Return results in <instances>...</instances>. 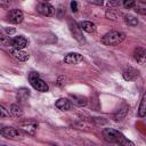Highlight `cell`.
Returning a JSON list of instances; mask_svg holds the SVG:
<instances>
[{
	"label": "cell",
	"mask_w": 146,
	"mask_h": 146,
	"mask_svg": "<svg viewBox=\"0 0 146 146\" xmlns=\"http://www.w3.org/2000/svg\"><path fill=\"white\" fill-rule=\"evenodd\" d=\"M135 11L138 14H141V15H146V2H143V1L136 2Z\"/></svg>",
	"instance_id": "obj_20"
},
{
	"label": "cell",
	"mask_w": 146,
	"mask_h": 146,
	"mask_svg": "<svg viewBox=\"0 0 146 146\" xmlns=\"http://www.w3.org/2000/svg\"><path fill=\"white\" fill-rule=\"evenodd\" d=\"M123 6H124V8H127V9L135 8V6H136V1H132V0H125V1L123 2Z\"/></svg>",
	"instance_id": "obj_25"
},
{
	"label": "cell",
	"mask_w": 146,
	"mask_h": 146,
	"mask_svg": "<svg viewBox=\"0 0 146 146\" xmlns=\"http://www.w3.org/2000/svg\"><path fill=\"white\" fill-rule=\"evenodd\" d=\"M0 116H1V117H7V116H9V113L6 111V108H5L3 106H0Z\"/></svg>",
	"instance_id": "obj_26"
},
{
	"label": "cell",
	"mask_w": 146,
	"mask_h": 146,
	"mask_svg": "<svg viewBox=\"0 0 146 146\" xmlns=\"http://www.w3.org/2000/svg\"><path fill=\"white\" fill-rule=\"evenodd\" d=\"M1 135L7 138H18L22 136V132L18 129H15L13 127H5L1 129Z\"/></svg>",
	"instance_id": "obj_9"
},
{
	"label": "cell",
	"mask_w": 146,
	"mask_h": 146,
	"mask_svg": "<svg viewBox=\"0 0 146 146\" xmlns=\"http://www.w3.org/2000/svg\"><path fill=\"white\" fill-rule=\"evenodd\" d=\"M122 136V133L117 130H114L112 128H106L103 130V137L106 141L112 143V144H116L120 139V137Z\"/></svg>",
	"instance_id": "obj_4"
},
{
	"label": "cell",
	"mask_w": 146,
	"mask_h": 146,
	"mask_svg": "<svg viewBox=\"0 0 146 146\" xmlns=\"http://www.w3.org/2000/svg\"><path fill=\"white\" fill-rule=\"evenodd\" d=\"M21 129L29 135H34L38 129V122H35L34 120L25 121V122L21 123Z\"/></svg>",
	"instance_id": "obj_7"
},
{
	"label": "cell",
	"mask_w": 146,
	"mask_h": 146,
	"mask_svg": "<svg viewBox=\"0 0 146 146\" xmlns=\"http://www.w3.org/2000/svg\"><path fill=\"white\" fill-rule=\"evenodd\" d=\"M89 2H90V3H94V5H99V6L103 5V1H99V0H98V1H97V0H90Z\"/></svg>",
	"instance_id": "obj_30"
},
{
	"label": "cell",
	"mask_w": 146,
	"mask_h": 146,
	"mask_svg": "<svg viewBox=\"0 0 146 146\" xmlns=\"http://www.w3.org/2000/svg\"><path fill=\"white\" fill-rule=\"evenodd\" d=\"M15 31H16V30H15L14 27H5V32H6L7 34H9V35L13 34V33H15Z\"/></svg>",
	"instance_id": "obj_27"
},
{
	"label": "cell",
	"mask_w": 146,
	"mask_h": 146,
	"mask_svg": "<svg viewBox=\"0 0 146 146\" xmlns=\"http://www.w3.org/2000/svg\"><path fill=\"white\" fill-rule=\"evenodd\" d=\"M7 19L13 24H19L23 21V13L21 9H11L7 14Z\"/></svg>",
	"instance_id": "obj_6"
},
{
	"label": "cell",
	"mask_w": 146,
	"mask_h": 146,
	"mask_svg": "<svg viewBox=\"0 0 146 146\" xmlns=\"http://www.w3.org/2000/svg\"><path fill=\"white\" fill-rule=\"evenodd\" d=\"M138 115L140 117L146 115V92L141 97V100H140V104H139V108H138Z\"/></svg>",
	"instance_id": "obj_19"
},
{
	"label": "cell",
	"mask_w": 146,
	"mask_h": 146,
	"mask_svg": "<svg viewBox=\"0 0 146 146\" xmlns=\"http://www.w3.org/2000/svg\"><path fill=\"white\" fill-rule=\"evenodd\" d=\"M29 96H30L29 89H26V88H21V89L18 90V92H17V100H18L19 103H24V102L27 100Z\"/></svg>",
	"instance_id": "obj_17"
},
{
	"label": "cell",
	"mask_w": 146,
	"mask_h": 146,
	"mask_svg": "<svg viewBox=\"0 0 146 146\" xmlns=\"http://www.w3.org/2000/svg\"><path fill=\"white\" fill-rule=\"evenodd\" d=\"M115 146H117V145H115Z\"/></svg>",
	"instance_id": "obj_31"
},
{
	"label": "cell",
	"mask_w": 146,
	"mask_h": 146,
	"mask_svg": "<svg viewBox=\"0 0 146 146\" xmlns=\"http://www.w3.org/2000/svg\"><path fill=\"white\" fill-rule=\"evenodd\" d=\"M107 5H108V6H120L121 2H120L119 0H116V1H108Z\"/></svg>",
	"instance_id": "obj_29"
},
{
	"label": "cell",
	"mask_w": 146,
	"mask_h": 146,
	"mask_svg": "<svg viewBox=\"0 0 146 146\" xmlns=\"http://www.w3.org/2000/svg\"><path fill=\"white\" fill-rule=\"evenodd\" d=\"M138 75H139L138 70H136V68H133V67H131V66L127 67V68L123 71V79L127 80V81H132V80H135Z\"/></svg>",
	"instance_id": "obj_13"
},
{
	"label": "cell",
	"mask_w": 146,
	"mask_h": 146,
	"mask_svg": "<svg viewBox=\"0 0 146 146\" xmlns=\"http://www.w3.org/2000/svg\"><path fill=\"white\" fill-rule=\"evenodd\" d=\"M70 100L73 105L79 106V107H83L88 103L87 97H84L82 95H70Z\"/></svg>",
	"instance_id": "obj_12"
},
{
	"label": "cell",
	"mask_w": 146,
	"mask_h": 146,
	"mask_svg": "<svg viewBox=\"0 0 146 146\" xmlns=\"http://www.w3.org/2000/svg\"><path fill=\"white\" fill-rule=\"evenodd\" d=\"M68 27H70V31L73 35V38L79 42V43H84L86 40L83 38V34H82V31L80 29V26L73 21V19H68Z\"/></svg>",
	"instance_id": "obj_3"
},
{
	"label": "cell",
	"mask_w": 146,
	"mask_h": 146,
	"mask_svg": "<svg viewBox=\"0 0 146 146\" xmlns=\"http://www.w3.org/2000/svg\"><path fill=\"white\" fill-rule=\"evenodd\" d=\"M11 46L14 49H18V50H23V48H25L27 46V40L23 36V35H18L11 39Z\"/></svg>",
	"instance_id": "obj_10"
},
{
	"label": "cell",
	"mask_w": 146,
	"mask_h": 146,
	"mask_svg": "<svg viewBox=\"0 0 146 146\" xmlns=\"http://www.w3.org/2000/svg\"><path fill=\"white\" fill-rule=\"evenodd\" d=\"M133 58L140 65L146 66V49L140 48V47L135 48V50H133Z\"/></svg>",
	"instance_id": "obj_8"
},
{
	"label": "cell",
	"mask_w": 146,
	"mask_h": 146,
	"mask_svg": "<svg viewBox=\"0 0 146 146\" xmlns=\"http://www.w3.org/2000/svg\"><path fill=\"white\" fill-rule=\"evenodd\" d=\"M82 59H83V57L79 52H70L64 57V62L66 64H78V63L82 62Z\"/></svg>",
	"instance_id": "obj_11"
},
{
	"label": "cell",
	"mask_w": 146,
	"mask_h": 146,
	"mask_svg": "<svg viewBox=\"0 0 146 146\" xmlns=\"http://www.w3.org/2000/svg\"><path fill=\"white\" fill-rule=\"evenodd\" d=\"M125 39V34L120 31H111L102 38V42L106 46H119Z\"/></svg>",
	"instance_id": "obj_1"
},
{
	"label": "cell",
	"mask_w": 146,
	"mask_h": 146,
	"mask_svg": "<svg viewBox=\"0 0 146 146\" xmlns=\"http://www.w3.org/2000/svg\"><path fill=\"white\" fill-rule=\"evenodd\" d=\"M10 54L16 58V59H18V60H21V62H26L29 58H30V55H29V52H26V51H24V50H18V49H10Z\"/></svg>",
	"instance_id": "obj_14"
},
{
	"label": "cell",
	"mask_w": 146,
	"mask_h": 146,
	"mask_svg": "<svg viewBox=\"0 0 146 146\" xmlns=\"http://www.w3.org/2000/svg\"><path fill=\"white\" fill-rule=\"evenodd\" d=\"M124 19H125L127 24L130 25V26H136L138 24V19L135 16H132V15H125Z\"/></svg>",
	"instance_id": "obj_23"
},
{
	"label": "cell",
	"mask_w": 146,
	"mask_h": 146,
	"mask_svg": "<svg viewBox=\"0 0 146 146\" xmlns=\"http://www.w3.org/2000/svg\"><path fill=\"white\" fill-rule=\"evenodd\" d=\"M55 106L60 111H68L71 108V102L66 98H59L55 103Z\"/></svg>",
	"instance_id": "obj_16"
},
{
	"label": "cell",
	"mask_w": 146,
	"mask_h": 146,
	"mask_svg": "<svg viewBox=\"0 0 146 146\" xmlns=\"http://www.w3.org/2000/svg\"><path fill=\"white\" fill-rule=\"evenodd\" d=\"M79 26H80V29L82 31H84L87 33H94L96 31V29H97L96 25L90 21H83V22H81L79 24Z\"/></svg>",
	"instance_id": "obj_15"
},
{
	"label": "cell",
	"mask_w": 146,
	"mask_h": 146,
	"mask_svg": "<svg viewBox=\"0 0 146 146\" xmlns=\"http://www.w3.org/2000/svg\"><path fill=\"white\" fill-rule=\"evenodd\" d=\"M10 113H11V115L15 116V117H21V116L23 115V108H22V106L18 105V104H13V105L10 106Z\"/></svg>",
	"instance_id": "obj_18"
},
{
	"label": "cell",
	"mask_w": 146,
	"mask_h": 146,
	"mask_svg": "<svg viewBox=\"0 0 146 146\" xmlns=\"http://www.w3.org/2000/svg\"><path fill=\"white\" fill-rule=\"evenodd\" d=\"M71 8H72V11H78V3H76V1H72L71 2Z\"/></svg>",
	"instance_id": "obj_28"
},
{
	"label": "cell",
	"mask_w": 146,
	"mask_h": 146,
	"mask_svg": "<svg viewBox=\"0 0 146 146\" xmlns=\"http://www.w3.org/2000/svg\"><path fill=\"white\" fill-rule=\"evenodd\" d=\"M115 145H117V146H135V144L131 141V140H129V139H127L123 135L120 137V139H119V141L115 144Z\"/></svg>",
	"instance_id": "obj_22"
},
{
	"label": "cell",
	"mask_w": 146,
	"mask_h": 146,
	"mask_svg": "<svg viewBox=\"0 0 146 146\" xmlns=\"http://www.w3.org/2000/svg\"><path fill=\"white\" fill-rule=\"evenodd\" d=\"M36 10H38V13H40L41 15H44V16H52L55 14V8L48 2L38 3Z\"/></svg>",
	"instance_id": "obj_5"
},
{
	"label": "cell",
	"mask_w": 146,
	"mask_h": 146,
	"mask_svg": "<svg viewBox=\"0 0 146 146\" xmlns=\"http://www.w3.org/2000/svg\"><path fill=\"white\" fill-rule=\"evenodd\" d=\"M29 81H30L31 86H32L35 90H38V91L47 92L48 89H49L48 84L40 78V75H39L38 72H31V73L29 74Z\"/></svg>",
	"instance_id": "obj_2"
},
{
	"label": "cell",
	"mask_w": 146,
	"mask_h": 146,
	"mask_svg": "<svg viewBox=\"0 0 146 146\" xmlns=\"http://www.w3.org/2000/svg\"><path fill=\"white\" fill-rule=\"evenodd\" d=\"M127 112H128V106L124 105V106H123L122 108H120V110L117 111V113L114 115V120H115V121H120V120H122V119L125 116Z\"/></svg>",
	"instance_id": "obj_21"
},
{
	"label": "cell",
	"mask_w": 146,
	"mask_h": 146,
	"mask_svg": "<svg viewBox=\"0 0 146 146\" xmlns=\"http://www.w3.org/2000/svg\"><path fill=\"white\" fill-rule=\"evenodd\" d=\"M119 15H120V13L116 11V10H114V9H108L106 11V17L108 19H117Z\"/></svg>",
	"instance_id": "obj_24"
}]
</instances>
